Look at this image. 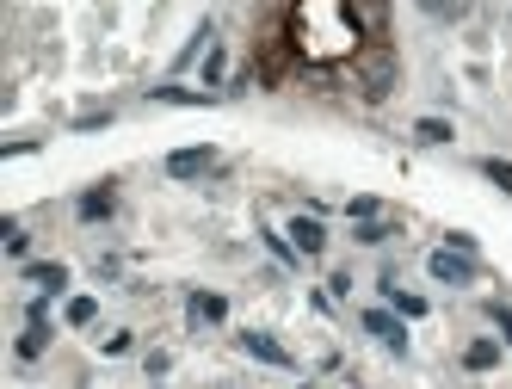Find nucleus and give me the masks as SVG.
<instances>
[{
  "label": "nucleus",
  "instance_id": "1",
  "mask_svg": "<svg viewBox=\"0 0 512 389\" xmlns=\"http://www.w3.org/2000/svg\"><path fill=\"white\" fill-rule=\"evenodd\" d=\"M290 31H297V50L327 62V56H352L358 50V25L346 7H297V19H290Z\"/></svg>",
  "mask_w": 512,
  "mask_h": 389
},
{
  "label": "nucleus",
  "instance_id": "2",
  "mask_svg": "<svg viewBox=\"0 0 512 389\" xmlns=\"http://www.w3.org/2000/svg\"><path fill=\"white\" fill-rule=\"evenodd\" d=\"M358 87H364V99H389L395 93V50L389 44H364L358 50Z\"/></svg>",
  "mask_w": 512,
  "mask_h": 389
},
{
  "label": "nucleus",
  "instance_id": "3",
  "mask_svg": "<svg viewBox=\"0 0 512 389\" xmlns=\"http://www.w3.org/2000/svg\"><path fill=\"white\" fill-rule=\"evenodd\" d=\"M426 272L438 278V285H469V278H475V260L457 254V247H438V254L426 260Z\"/></svg>",
  "mask_w": 512,
  "mask_h": 389
},
{
  "label": "nucleus",
  "instance_id": "4",
  "mask_svg": "<svg viewBox=\"0 0 512 389\" xmlns=\"http://www.w3.org/2000/svg\"><path fill=\"white\" fill-rule=\"evenodd\" d=\"M364 328H371L389 352H395V359H401V352H408V328H401L395 322V315H383V309H371V315H364Z\"/></svg>",
  "mask_w": 512,
  "mask_h": 389
},
{
  "label": "nucleus",
  "instance_id": "5",
  "mask_svg": "<svg viewBox=\"0 0 512 389\" xmlns=\"http://www.w3.org/2000/svg\"><path fill=\"white\" fill-rule=\"evenodd\" d=\"M216 155L210 149H179V155H167V173H173V180H192V173H204Z\"/></svg>",
  "mask_w": 512,
  "mask_h": 389
},
{
  "label": "nucleus",
  "instance_id": "6",
  "mask_svg": "<svg viewBox=\"0 0 512 389\" xmlns=\"http://www.w3.org/2000/svg\"><path fill=\"white\" fill-rule=\"evenodd\" d=\"M241 346L253 352V359H266V365H278V371H290V352H284V346H278L272 334H247Z\"/></svg>",
  "mask_w": 512,
  "mask_h": 389
},
{
  "label": "nucleus",
  "instance_id": "7",
  "mask_svg": "<svg viewBox=\"0 0 512 389\" xmlns=\"http://www.w3.org/2000/svg\"><path fill=\"white\" fill-rule=\"evenodd\" d=\"M186 315H192V322H223V315H229V303H223V297H216V291H192V303H186Z\"/></svg>",
  "mask_w": 512,
  "mask_h": 389
},
{
  "label": "nucleus",
  "instance_id": "8",
  "mask_svg": "<svg viewBox=\"0 0 512 389\" xmlns=\"http://www.w3.org/2000/svg\"><path fill=\"white\" fill-rule=\"evenodd\" d=\"M290 241H297L303 254H321V247H327V235H321V223H315V217H297V223H290Z\"/></svg>",
  "mask_w": 512,
  "mask_h": 389
},
{
  "label": "nucleus",
  "instance_id": "9",
  "mask_svg": "<svg viewBox=\"0 0 512 389\" xmlns=\"http://www.w3.org/2000/svg\"><path fill=\"white\" fill-rule=\"evenodd\" d=\"M352 25H364V31H383V19H389V7H377V0H352Z\"/></svg>",
  "mask_w": 512,
  "mask_h": 389
},
{
  "label": "nucleus",
  "instance_id": "10",
  "mask_svg": "<svg viewBox=\"0 0 512 389\" xmlns=\"http://www.w3.org/2000/svg\"><path fill=\"white\" fill-rule=\"evenodd\" d=\"M494 359H500V346H494V340H475V346L463 352V365H469V371H488Z\"/></svg>",
  "mask_w": 512,
  "mask_h": 389
},
{
  "label": "nucleus",
  "instance_id": "11",
  "mask_svg": "<svg viewBox=\"0 0 512 389\" xmlns=\"http://www.w3.org/2000/svg\"><path fill=\"white\" fill-rule=\"evenodd\" d=\"M31 285H44V291H62V285H68V266H56V260H50V266H31Z\"/></svg>",
  "mask_w": 512,
  "mask_h": 389
},
{
  "label": "nucleus",
  "instance_id": "12",
  "mask_svg": "<svg viewBox=\"0 0 512 389\" xmlns=\"http://www.w3.org/2000/svg\"><path fill=\"white\" fill-rule=\"evenodd\" d=\"M0 235H7V260H25V254H31V241H25V229H19L13 217L0 223Z\"/></svg>",
  "mask_w": 512,
  "mask_h": 389
},
{
  "label": "nucleus",
  "instance_id": "13",
  "mask_svg": "<svg viewBox=\"0 0 512 389\" xmlns=\"http://www.w3.org/2000/svg\"><path fill=\"white\" fill-rule=\"evenodd\" d=\"M414 136H420V143H451V124H438V118H420V124H414Z\"/></svg>",
  "mask_w": 512,
  "mask_h": 389
},
{
  "label": "nucleus",
  "instance_id": "14",
  "mask_svg": "<svg viewBox=\"0 0 512 389\" xmlns=\"http://www.w3.org/2000/svg\"><path fill=\"white\" fill-rule=\"evenodd\" d=\"M383 291L395 297V309H401V315H426V303H420V297H408V291H395V278H383Z\"/></svg>",
  "mask_w": 512,
  "mask_h": 389
},
{
  "label": "nucleus",
  "instance_id": "15",
  "mask_svg": "<svg viewBox=\"0 0 512 389\" xmlns=\"http://www.w3.org/2000/svg\"><path fill=\"white\" fill-rule=\"evenodd\" d=\"M81 217H87V223H99V217H112V198H105V192L81 198Z\"/></svg>",
  "mask_w": 512,
  "mask_h": 389
},
{
  "label": "nucleus",
  "instance_id": "16",
  "mask_svg": "<svg viewBox=\"0 0 512 389\" xmlns=\"http://www.w3.org/2000/svg\"><path fill=\"white\" fill-rule=\"evenodd\" d=\"M44 340H50L44 328H25V334H19V359H38V352H44Z\"/></svg>",
  "mask_w": 512,
  "mask_h": 389
},
{
  "label": "nucleus",
  "instance_id": "17",
  "mask_svg": "<svg viewBox=\"0 0 512 389\" xmlns=\"http://www.w3.org/2000/svg\"><path fill=\"white\" fill-rule=\"evenodd\" d=\"M482 173H488L500 192H512V161H482Z\"/></svg>",
  "mask_w": 512,
  "mask_h": 389
},
{
  "label": "nucleus",
  "instance_id": "18",
  "mask_svg": "<svg viewBox=\"0 0 512 389\" xmlns=\"http://www.w3.org/2000/svg\"><path fill=\"white\" fill-rule=\"evenodd\" d=\"M68 322L87 328V322H93V297H75V303H68Z\"/></svg>",
  "mask_w": 512,
  "mask_h": 389
},
{
  "label": "nucleus",
  "instance_id": "19",
  "mask_svg": "<svg viewBox=\"0 0 512 389\" xmlns=\"http://www.w3.org/2000/svg\"><path fill=\"white\" fill-rule=\"evenodd\" d=\"M358 241H364V247H377V241H389V223H358Z\"/></svg>",
  "mask_w": 512,
  "mask_h": 389
},
{
  "label": "nucleus",
  "instance_id": "20",
  "mask_svg": "<svg viewBox=\"0 0 512 389\" xmlns=\"http://www.w3.org/2000/svg\"><path fill=\"white\" fill-rule=\"evenodd\" d=\"M161 99H173V105H198V99H210V93H186V87H161Z\"/></svg>",
  "mask_w": 512,
  "mask_h": 389
},
{
  "label": "nucleus",
  "instance_id": "21",
  "mask_svg": "<svg viewBox=\"0 0 512 389\" xmlns=\"http://www.w3.org/2000/svg\"><path fill=\"white\" fill-rule=\"evenodd\" d=\"M494 322H500V334L512 340V309H506V303H494Z\"/></svg>",
  "mask_w": 512,
  "mask_h": 389
}]
</instances>
